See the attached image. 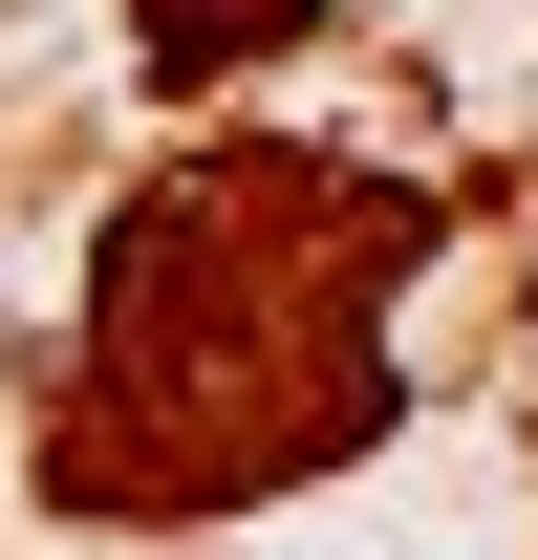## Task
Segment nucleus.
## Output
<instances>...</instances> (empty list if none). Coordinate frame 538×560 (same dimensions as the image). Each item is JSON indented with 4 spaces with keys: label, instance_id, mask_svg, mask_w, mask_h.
<instances>
[{
    "label": "nucleus",
    "instance_id": "obj_1",
    "mask_svg": "<svg viewBox=\"0 0 538 560\" xmlns=\"http://www.w3.org/2000/svg\"><path fill=\"white\" fill-rule=\"evenodd\" d=\"M388 280H409V195H366L324 151H215L173 195H130L108 302H86L66 475L151 495V517L344 475L388 431Z\"/></svg>",
    "mask_w": 538,
    "mask_h": 560
},
{
    "label": "nucleus",
    "instance_id": "obj_2",
    "mask_svg": "<svg viewBox=\"0 0 538 560\" xmlns=\"http://www.w3.org/2000/svg\"><path fill=\"white\" fill-rule=\"evenodd\" d=\"M259 22H324V0H151V86H215Z\"/></svg>",
    "mask_w": 538,
    "mask_h": 560
}]
</instances>
